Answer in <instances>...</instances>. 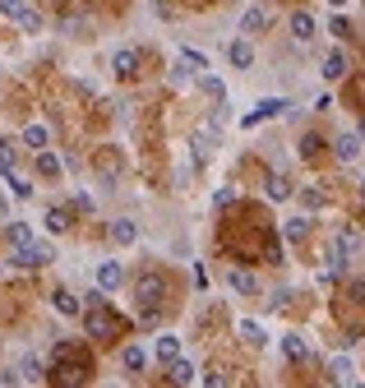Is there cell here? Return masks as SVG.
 <instances>
[{"instance_id": "cell-1", "label": "cell", "mask_w": 365, "mask_h": 388, "mask_svg": "<svg viewBox=\"0 0 365 388\" xmlns=\"http://www.w3.org/2000/svg\"><path fill=\"white\" fill-rule=\"evenodd\" d=\"M56 259V249L51 245H14V264H23V268H42V264H51Z\"/></svg>"}, {"instance_id": "cell-2", "label": "cell", "mask_w": 365, "mask_h": 388, "mask_svg": "<svg viewBox=\"0 0 365 388\" xmlns=\"http://www.w3.org/2000/svg\"><path fill=\"white\" fill-rule=\"evenodd\" d=\"M282 111H291V102H287V97H264V102H259V107L250 111V116H245L241 125H259V121H268V116H282Z\"/></svg>"}, {"instance_id": "cell-3", "label": "cell", "mask_w": 365, "mask_h": 388, "mask_svg": "<svg viewBox=\"0 0 365 388\" xmlns=\"http://www.w3.org/2000/svg\"><path fill=\"white\" fill-rule=\"evenodd\" d=\"M111 70H116V79H135L139 74V51L135 47H121L116 56H111Z\"/></svg>"}, {"instance_id": "cell-4", "label": "cell", "mask_w": 365, "mask_h": 388, "mask_svg": "<svg viewBox=\"0 0 365 388\" xmlns=\"http://www.w3.org/2000/svg\"><path fill=\"white\" fill-rule=\"evenodd\" d=\"M315 28H319V23H315V14H310V10H296V14H291V37H296V42H310V37H315Z\"/></svg>"}, {"instance_id": "cell-5", "label": "cell", "mask_w": 365, "mask_h": 388, "mask_svg": "<svg viewBox=\"0 0 365 388\" xmlns=\"http://www.w3.org/2000/svg\"><path fill=\"white\" fill-rule=\"evenodd\" d=\"M121 278H125V268L116 264V259H102V264H97V287L116 292V287H121Z\"/></svg>"}, {"instance_id": "cell-6", "label": "cell", "mask_w": 365, "mask_h": 388, "mask_svg": "<svg viewBox=\"0 0 365 388\" xmlns=\"http://www.w3.org/2000/svg\"><path fill=\"white\" fill-rule=\"evenodd\" d=\"M227 61L236 65V70H250V65H255V47H250L245 37H236V42L227 47Z\"/></svg>"}, {"instance_id": "cell-7", "label": "cell", "mask_w": 365, "mask_h": 388, "mask_svg": "<svg viewBox=\"0 0 365 388\" xmlns=\"http://www.w3.org/2000/svg\"><path fill=\"white\" fill-rule=\"evenodd\" d=\"M190 148H195V157H213V148H217V125H208V130H195Z\"/></svg>"}, {"instance_id": "cell-8", "label": "cell", "mask_w": 365, "mask_h": 388, "mask_svg": "<svg viewBox=\"0 0 365 388\" xmlns=\"http://www.w3.org/2000/svg\"><path fill=\"white\" fill-rule=\"evenodd\" d=\"M135 292H139V305H144V310H152V305L162 300V278H144Z\"/></svg>"}, {"instance_id": "cell-9", "label": "cell", "mask_w": 365, "mask_h": 388, "mask_svg": "<svg viewBox=\"0 0 365 388\" xmlns=\"http://www.w3.org/2000/svg\"><path fill=\"white\" fill-rule=\"evenodd\" d=\"M88 333H97V338H111V333H116V319H111L102 305H92V314H88Z\"/></svg>"}, {"instance_id": "cell-10", "label": "cell", "mask_w": 365, "mask_h": 388, "mask_svg": "<svg viewBox=\"0 0 365 388\" xmlns=\"http://www.w3.org/2000/svg\"><path fill=\"white\" fill-rule=\"evenodd\" d=\"M111 241H116V245H135V241H139V222L116 218V222H111Z\"/></svg>"}, {"instance_id": "cell-11", "label": "cell", "mask_w": 365, "mask_h": 388, "mask_svg": "<svg viewBox=\"0 0 365 388\" xmlns=\"http://www.w3.org/2000/svg\"><path fill=\"white\" fill-rule=\"evenodd\" d=\"M19 139H23V148H37V153H42L46 143H51V130H46V125H23Z\"/></svg>"}, {"instance_id": "cell-12", "label": "cell", "mask_w": 365, "mask_h": 388, "mask_svg": "<svg viewBox=\"0 0 365 388\" xmlns=\"http://www.w3.org/2000/svg\"><path fill=\"white\" fill-rule=\"evenodd\" d=\"M324 79H328V83L347 79V56H342V51H328V56H324Z\"/></svg>"}, {"instance_id": "cell-13", "label": "cell", "mask_w": 365, "mask_h": 388, "mask_svg": "<svg viewBox=\"0 0 365 388\" xmlns=\"http://www.w3.org/2000/svg\"><path fill=\"white\" fill-rule=\"evenodd\" d=\"M167 374H171V384H195L199 374H195V365L185 356H176V360H167Z\"/></svg>"}, {"instance_id": "cell-14", "label": "cell", "mask_w": 365, "mask_h": 388, "mask_svg": "<svg viewBox=\"0 0 365 388\" xmlns=\"http://www.w3.org/2000/svg\"><path fill=\"white\" fill-rule=\"evenodd\" d=\"M259 28H268V10H264V5H250L241 14V32H259Z\"/></svg>"}, {"instance_id": "cell-15", "label": "cell", "mask_w": 365, "mask_h": 388, "mask_svg": "<svg viewBox=\"0 0 365 388\" xmlns=\"http://www.w3.org/2000/svg\"><path fill=\"white\" fill-rule=\"evenodd\" d=\"M152 351H157V360L167 365V360H176V356H181V338H176V333H162V338H157V347H152Z\"/></svg>"}, {"instance_id": "cell-16", "label": "cell", "mask_w": 365, "mask_h": 388, "mask_svg": "<svg viewBox=\"0 0 365 388\" xmlns=\"http://www.w3.org/2000/svg\"><path fill=\"white\" fill-rule=\"evenodd\" d=\"M337 157H342V162H356V157H361V134H337Z\"/></svg>"}, {"instance_id": "cell-17", "label": "cell", "mask_w": 365, "mask_h": 388, "mask_svg": "<svg viewBox=\"0 0 365 388\" xmlns=\"http://www.w3.org/2000/svg\"><path fill=\"white\" fill-rule=\"evenodd\" d=\"M227 287H231V292H241V296H255L259 292V282L250 278V273H241V268H231V273H227Z\"/></svg>"}, {"instance_id": "cell-18", "label": "cell", "mask_w": 365, "mask_h": 388, "mask_svg": "<svg viewBox=\"0 0 365 388\" xmlns=\"http://www.w3.org/2000/svg\"><path fill=\"white\" fill-rule=\"evenodd\" d=\"M70 222H75V213H70V208H61V203H56V208H51V213H46V232H70Z\"/></svg>"}, {"instance_id": "cell-19", "label": "cell", "mask_w": 365, "mask_h": 388, "mask_svg": "<svg viewBox=\"0 0 365 388\" xmlns=\"http://www.w3.org/2000/svg\"><path fill=\"white\" fill-rule=\"evenodd\" d=\"M241 338L250 342V347H264V342H268V333H264V324H259V319H241Z\"/></svg>"}, {"instance_id": "cell-20", "label": "cell", "mask_w": 365, "mask_h": 388, "mask_svg": "<svg viewBox=\"0 0 365 388\" xmlns=\"http://www.w3.org/2000/svg\"><path fill=\"white\" fill-rule=\"evenodd\" d=\"M144 360H148V351H144V347H125V351H121V365H125L130 374L144 370Z\"/></svg>"}, {"instance_id": "cell-21", "label": "cell", "mask_w": 365, "mask_h": 388, "mask_svg": "<svg viewBox=\"0 0 365 388\" xmlns=\"http://www.w3.org/2000/svg\"><path fill=\"white\" fill-rule=\"evenodd\" d=\"M199 88H204V93L213 97V102H222V97H227V88H222V79H217V74H208V70L199 74Z\"/></svg>"}, {"instance_id": "cell-22", "label": "cell", "mask_w": 365, "mask_h": 388, "mask_svg": "<svg viewBox=\"0 0 365 388\" xmlns=\"http://www.w3.org/2000/svg\"><path fill=\"white\" fill-rule=\"evenodd\" d=\"M5 241H10V245H28L32 227H28V222H10V227H5Z\"/></svg>"}, {"instance_id": "cell-23", "label": "cell", "mask_w": 365, "mask_h": 388, "mask_svg": "<svg viewBox=\"0 0 365 388\" xmlns=\"http://www.w3.org/2000/svg\"><path fill=\"white\" fill-rule=\"evenodd\" d=\"M51 305H56V314H65V319H75V314H79V300L70 292H56V296H51Z\"/></svg>"}, {"instance_id": "cell-24", "label": "cell", "mask_w": 365, "mask_h": 388, "mask_svg": "<svg viewBox=\"0 0 365 388\" xmlns=\"http://www.w3.org/2000/svg\"><path fill=\"white\" fill-rule=\"evenodd\" d=\"M28 10H32V5H28V0H0V14H5V19H10V23H19V19H23V14H28Z\"/></svg>"}, {"instance_id": "cell-25", "label": "cell", "mask_w": 365, "mask_h": 388, "mask_svg": "<svg viewBox=\"0 0 365 388\" xmlns=\"http://www.w3.org/2000/svg\"><path fill=\"white\" fill-rule=\"evenodd\" d=\"M282 351H287V360H305V356H310V347H305L296 333H287V338H282Z\"/></svg>"}, {"instance_id": "cell-26", "label": "cell", "mask_w": 365, "mask_h": 388, "mask_svg": "<svg viewBox=\"0 0 365 388\" xmlns=\"http://www.w3.org/2000/svg\"><path fill=\"white\" fill-rule=\"evenodd\" d=\"M282 236H287V241H305V236H310V218H287Z\"/></svg>"}, {"instance_id": "cell-27", "label": "cell", "mask_w": 365, "mask_h": 388, "mask_svg": "<svg viewBox=\"0 0 365 388\" xmlns=\"http://www.w3.org/2000/svg\"><path fill=\"white\" fill-rule=\"evenodd\" d=\"M195 74H199V70L185 61V56H181V65H171V83H176V88H185V83H190Z\"/></svg>"}, {"instance_id": "cell-28", "label": "cell", "mask_w": 365, "mask_h": 388, "mask_svg": "<svg viewBox=\"0 0 365 388\" xmlns=\"http://www.w3.org/2000/svg\"><path fill=\"white\" fill-rule=\"evenodd\" d=\"M37 176H46V181L56 176V181H61V162H56L51 153H37Z\"/></svg>"}, {"instance_id": "cell-29", "label": "cell", "mask_w": 365, "mask_h": 388, "mask_svg": "<svg viewBox=\"0 0 365 388\" xmlns=\"http://www.w3.org/2000/svg\"><path fill=\"white\" fill-rule=\"evenodd\" d=\"M268 199H277V203L291 199V181L287 176H273V181H268Z\"/></svg>"}, {"instance_id": "cell-30", "label": "cell", "mask_w": 365, "mask_h": 388, "mask_svg": "<svg viewBox=\"0 0 365 388\" xmlns=\"http://www.w3.org/2000/svg\"><path fill=\"white\" fill-rule=\"evenodd\" d=\"M5 181H10V194H14V199H32V185L23 181V176H14V171H10Z\"/></svg>"}, {"instance_id": "cell-31", "label": "cell", "mask_w": 365, "mask_h": 388, "mask_svg": "<svg viewBox=\"0 0 365 388\" xmlns=\"http://www.w3.org/2000/svg\"><path fill=\"white\" fill-rule=\"evenodd\" d=\"M328 370H333V379H337V384H347V379H351V360H347V356H337L333 365H328Z\"/></svg>"}, {"instance_id": "cell-32", "label": "cell", "mask_w": 365, "mask_h": 388, "mask_svg": "<svg viewBox=\"0 0 365 388\" xmlns=\"http://www.w3.org/2000/svg\"><path fill=\"white\" fill-rule=\"evenodd\" d=\"M19 28H23V32H42V14H37V10H28V14L19 19Z\"/></svg>"}, {"instance_id": "cell-33", "label": "cell", "mask_w": 365, "mask_h": 388, "mask_svg": "<svg viewBox=\"0 0 365 388\" xmlns=\"http://www.w3.org/2000/svg\"><path fill=\"white\" fill-rule=\"evenodd\" d=\"M181 56H185V61H190V65H195L199 74H204V70H208V56H204V51H190V47H185Z\"/></svg>"}, {"instance_id": "cell-34", "label": "cell", "mask_w": 365, "mask_h": 388, "mask_svg": "<svg viewBox=\"0 0 365 388\" xmlns=\"http://www.w3.org/2000/svg\"><path fill=\"white\" fill-rule=\"evenodd\" d=\"M319 148H324V143H319V134H305V139H301V157H315Z\"/></svg>"}, {"instance_id": "cell-35", "label": "cell", "mask_w": 365, "mask_h": 388, "mask_svg": "<svg viewBox=\"0 0 365 388\" xmlns=\"http://www.w3.org/2000/svg\"><path fill=\"white\" fill-rule=\"evenodd\" d=\"M23 379H42V365H37V360H32V356L23 360Z\"/></svg>"}, {"instance_id": "cell-36", "label": "cell", "mask_w": 365, "mask_h": 388, "mask_svg": "<svg viewBox=\"0 0 365 388\" xmlns=\"http://www.w3.org/2000/svg\"><path fill=\"white\" fill-rule=\"evenodd\" d=\"M231 199H236V190H231V185H227V190H217V194H213V203H217V208H227Z\"/></svg>"}, {"instance_id": "cell-37", "label": "cell", "mask_w": 365, "mask_h": 388, "mask_svg": "<svg viewBox=\"0 0 365 388\" xmlns=\"http://www.w3.org/2000/svg\"><path fill=\"white\" fill-rule=\"evenodd\" d=\"M75 213H92V194H75Z\"/></svg>"}, {"instance_id": "cell-38", "label": "cell", "mask_w": 365, "mask_h": 388, "mask_svg": "<svg viewBox=\"0 0 365 388\" xmlns=\"http://www.w3.org/2000/svg\"><path fill=\"white\" fill-rule=\"evenodd\" d=\"M10 157H14V143H0V167H10Z\"/></svg>"}, {"instance_id": "cell-39", "label": "cell", "mask_w": 365, "mask_h": 388, "mask_svg": "<svg viewBox=\"0 0 365 388\" xmlns=\"http://www.w3.org/2000/svg\"><path fill=\"white\" fill-rule=\"evenodd\" d=\"M351 296H356V300L365 305V278H361V282H351Z\"/></svg>"}, {"instance_id": "cell-40", "label": "cell", "mask_w": 365, "mask_h": 388, "mask_svg": "<svg viewBox=\"0 0 365 388\" xmlns=\"http://www.w3.org/2000/svg\"><path fill=\"white\" fill-rule=\"evenodd\" d=\"M5 213H10V203H5V199H0V218H5Z\"/></svg>"}, {"instance_id": "cell-41", "label": "cell", "mask_w": 365, "mask_h": 388, "mask_svg": "<svg viewBox=\"0 0 365 388\" xmlns=\"http://www.w3.org/2000/svg\"><path fill=\"white\" fill-rule=\"evenodd\" d=\"M328 5H333V10H342V5H347V0H328Z\"/></svg>"}, {"instance_id": "cell-42", "label": "cell", "mask_w": 365, "mask_h": 388, "mask_svg": "<svg viewBox=\"0 0 365 388\" xmlns=\"http://www.w3.org/2000/svg\"><path fill=\"white\" fill-rule=\"evenodd\" d=\"M361 139H365V125H361Z\"/></svg>"}, {"instance_id": "cell-43", "label": "cell", "mask_w": 365, "mask_h": 388, "mask_svg": "<svg viewBox=\"0 0 365 388\" xmlns=\"http://www.w3.org/2000/svg\"><path fill=\"white\" fill-rule=\"evenodd\" d=\"M361 194H365V181H361Z\"/></svg>"}, {"instance_id": "cell-44", "label": "cell", "mask_w": 365, "mask_h": 388, "mask_svg": "<svg viewBox=\"0 0 365 388\" xmlns=\"http://www.w3.org/2000/svg\"><path fill=\"white\" fill-rule=\"evenodd\" d=\"M0 171H5V167H0Z\"/></svg>"}]
</instances>
